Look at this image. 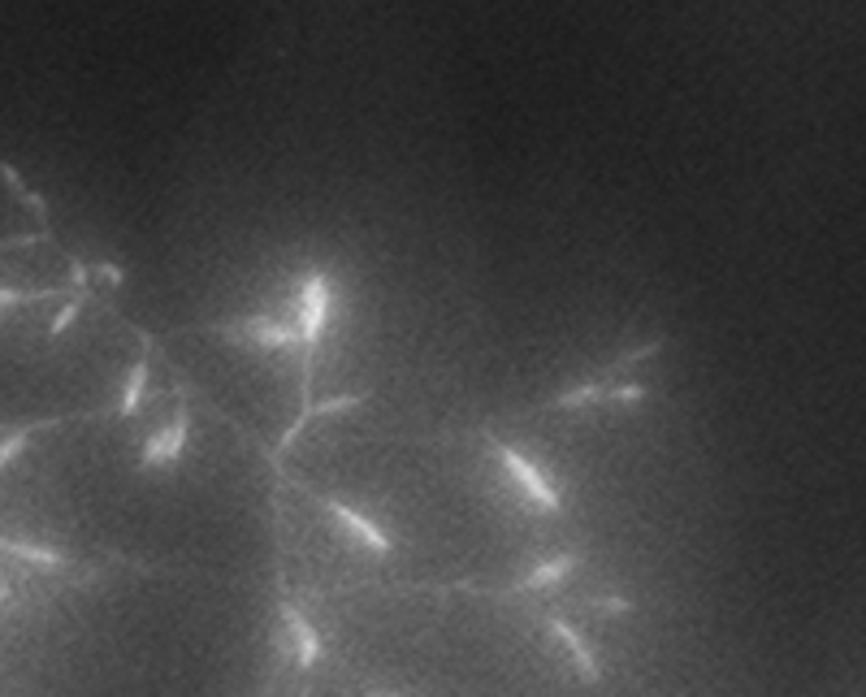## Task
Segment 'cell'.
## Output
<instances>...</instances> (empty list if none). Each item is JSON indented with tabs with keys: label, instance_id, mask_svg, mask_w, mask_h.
I'll use <instances>...</instances> for the list:
<instances>
[{
	"label": "cell",
	"instance_id": "obj_3",
	"mask_svg": "<svg viewBox=\"0 0 866 697\" xmlns=\"http://www.w3.org/2000/svg\"><path fill=\"white\" fill-rule=\"evenodd\" d=\"M498 464L507 468V477L520 485V494L529 498L533 507H542V511H559L563 507V498L555 494V485H550L542 472H537V464H529L520 451H511V446H498Z\"/></svg>",
	"mask_w": 866,
	"mask_h": 697
},
{
	"label": "cell",
	"instance_id": "obj_6",
	"mask_svg": "<svg viewBox=\"0 0 866 697\" xmlns=\"http://www.w3.org/2000/svg\"><path fill=\"white\" fill-rule=\"evenodd\" d=\"M317 503H321L325 511H330V516H334L338 524H343V529H347L351 537H356V542H364L369 550H377V555H386V550H390V537H386L382 529H377V524H373L369 516L351 511L347 503H334V498H317Z\"/></svg>",
	"mask_w": 866,
	"mask_h": 697
},
{
	"label": "cell",
	"instance_id": "obj_18",
	"mask_svg": "<svg viewBox=\"0 0 866 697\" xmlns=\"http://www.w3.org/2000/svg\"><path fill=\"white\" fill-rule=\"evenodd\" d=\"M373 697H390V693H373Z\"/></svg>",
	"mask_w": 866,
	"mask_h": 697
},
{
	"label": "cell",
	"instance_id": "obj_15",
	"mask_svg": "<svg viewBox=\"0 0 866 697\" xmlns=\"http://www.w3.org/2000/svg\"><path fill=\"white\" fill-rule=\"evenodd\" d=\"M26 299H44V291H13V286H0V308H9V304H26Z\"/></svg>",
	"mask_w": 866,
	"mask_h": 697
},
{
	"label": "cell",
	"instance_id": "obj_5",
	"mask_svg": "<svg viewBox=\"0 0 866 697\" xmlns=\"http://www.w3.org/2000/svg\"><path fill=\"white\" fill-rule=\"evenodd\" d=\"M187 433H191L187 407H178L174 420H169V425H165L161 433H152V438H148V446H143V459H139V464H143V468H165V464H174V459L182 455V446H187Z\"/></svg>",
	"mask_w": 866,
	"mask_h": 697
},
{
	"label": "cell",
	"instance_id": "obj_7",
	"mask_svg": "<svg viewBox=\"0 0 866 697\" xmlns=\"http://www.w3.org/2000/svg\"><path fill=\"white\" fill-rule=\"evenodd\" d=\"M546 628H550V637H555L559 646H563V654H568V659H572L576 676H581V680H589V685H598V659H594V654H589L585 637L576 633V628H572L568 620H559V615H555V620H546Z\"/></svg>",
	"mask_w": 866,
	"mask_h": 697
},
{
	"label": "cell",
	"instance_id": "obj_1",
	"mask_svg": "<svg viewBox=\"0 0 866 697\" xmlns=\"http://www.w3.org/2000/svg\"><path fill=\"white\" fill-rule=\"evenodd\" d=\"M330 317H334V278L330 273H321V269H312L295 291V330H299V343H304L308 351L325 338Z\"/></svg>",
	"mask_w": 866,
	"mask_h": 697
},
{
	"label": "cell",
	"instance_id": "obj_13",
	"mask_svg": "<svg viewBox=\"0 0 866 697\" xmlns=\"http://www.w3.org/2000/svg\"><path fill=\"white\" fill-rule=\"evenodd\" d=\"M646 399V386L628 381V386H611V403H641Z\"/></svg>",
	"mask_w": 866,
	"mask_h": 697
},
{
	"label": "cell",
	"instance_id": "obj_11",
	"mask_svg": "<svg viewBox=\"0 0 866 697\" xmlns=\"http://www.w3.org/2000/svg\"><path fill=\"white\" fill-rule=\"evenodd\" d=\"M31 429H35V425H22L18 433H9V438L0 442V468L13 464V455H22V446H26V438H31Z\"/></svg>",
	"mask_w": 866,
	"mask_h": 697
},
{
	"label": "cell",
	"instance_id": "obj_10",
	"mask_svg": "<svg viewBox=\"0 0 866 697\" xmlns=\"http://www.w3.org/2000/svg\"><path fill=\"white\" fill-rule=\"evenodd\" d=\"M0 555L22 559V563H31V568H44V572H61V568H65V555H57V550L26 546V542H0Z\"/></svg>",
	"mask_w": 866,
	"mask_h": 697
},
{
	"label": "cell",
	"instance_id": "obj_4",
	"mask_svg": "<svg viewBox=\"0 0 866 697\" xmlns=\"http://www.w3.org/2000/svg\"><path fill=\"white\" fill-rule=\"evenodd\" d=\"M282 641L291 646L295 667L312 672V667L321 663V637H317V628L308 624V615L299 611L295 602H282Z\"/></svg>",
	"mask_w": 866,
	"mask_h": 697
},
{
	"label": "cell",
	"instance_id": "obj_2",
	"mask_svg": "<svg viewBox=\"0 0 866 697\" xmlns=\"http://www.w3.org/2000/svg\"><path fill=\"white\" fill-rule=\"evenodd\" d=\"M213 334L239 338V343H256V347H304L299 343L295 321H273V317H239L226 325H208Z\"/></svg>",
	"mask_w": 866,
	"mask_h": 697
},
{
	"label": "cell",
	"instance_id": "obj_12",
	"mask_svg": "<svg viewBox=\"0 0 866 697\" xmlns=\"http://www.w3.org/2000/svg\"><path fill=\"white\" fill-rule=\"evenodd\" d=\"M78 308H83V295H78V299H70V304H65V308L57 312V317H52V325H48V334H61V330H70V321L78 317Z\"/></svg>",
	"mask_w": 866,
	"mask_h": 697
},
{
	"label": "cell",
	"instance_id": "obj_14",
	"mask_svg": "<svg viewBox=\"0 0 866 697\" xmlns=\"http://www.w3.org/2000/svg\"><path fill=\"white\" fill-rule=\"evenodd\" d=\"M654 351H663V338H650L646 347H633V351H628V355H620V364H637V360H650Z\"/></svg>",
	"mask_w": 866,
	"mask_h": 697
},
{
	"label": "cell",
	"instance_id": "obj_17",
	"mask_svg": "<svg viewBox=\"0 0 866 697\" xmlns=\"http://www.w3.org/2000/svg\"><path fill=\"white\" fill-rule=\"evenodd\" d=\"M5 598H9V585H5V581H0V602H5Z\"/></svg>",
	"mask_w": 866,
	"mask_h": 697
},
{
	"label": "cell",
	"instance_id": "obj_16",
	"mask_svg": "<svg viewBox=\"0 0 866 697\" xmlns=\"http://www.w3.org/2000/svg\"><path fill=\"white\" fill-rule=\"evenodd\" d=\"M594 607H598V611H611V615H624V611H633V602L611 594V598H594Z\"/></svg>",
	"mask_w": 866,
	"mask_h": 697
},
{
	"label": "cell",
	"instance_id": "obj_9",
	"mask_svg": "<svg viewBox=\"0 0 866 697\" xmlns=\"http://www.w3.org/2000/svg\"><path fill=\"white\" fill-rule=\"evenodd\" d=\"M143 386H148V355H139L135 364H130V373L122 381V394H117V416H135L139 403H143Z\"/></svg>",
	"mask_w": 866,
	"mask_h": 697
},
{
	"label": "cell",
	"instance_id": "obj_8",
	"mask_svg": "<svg viewBox=\"0 0 866 697\" xmlns=\"http://www.w3.org/2000/svg\"><path fill=\"white\" fill-rule=\"evenodd\" d=\"M576 563H581V555H555L546 563H537V568L529 576H520L516 581V594H529V589H546V585H559L563 576L576 572Z\"/></svg>",
	"mask_w": 866,
	"mask_h": 697
}]
</instances>
